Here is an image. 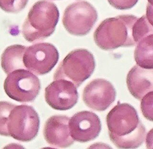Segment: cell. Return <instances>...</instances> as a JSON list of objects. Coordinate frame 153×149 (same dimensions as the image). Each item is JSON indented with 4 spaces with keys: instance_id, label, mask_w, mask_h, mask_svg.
Returning <instances> with one entry per match:
<instances>
[{
    "instance_id": "obj_17",
    "label": "cell",
    "mask_w": 153,
    "mask_h": 149,
    "mask_svg": "<svg viewBox=\"0 0 153 149\" xmlns=\"http://www.w3.org/2000/svg\"><path fill=\"white\" fill-rule=\"evenodd\" d=\"M16 105L7 102H0V135L9 136L7 124L12 110Z\"/></svg>"
},
{
    "instance_id": "obj_8",
    "label": "cell",
    "mask_w": 153,
    "mask_h": 149,
    "mask_svg": "<svg viewBox=\"0 0 153 149\" xmlns=\"http://www.w3.org/2000/svg\"><path fill=\"white\" fill-rule=\"evenodd\" d=\"M59 59V52L53 44L37 43L26 48L23 63L28 70L37 75H43L51 71Z\"/></svg>"
},
{
    "instance_id": "obj_19",
    "label": "cell",
    "mask_w": 153,
    "mask_h": 149,
    "mask_svg": "<svg viewBox=\"0 0 153 149\" xmlns=\"http://www.w3.org/2000/svg\"><path fill=\"white\" fill-rule=\"evenodd\" d=\"M153 91L147 93L141 99V109L143 116L153 121Z\"/></svg>"
},
{
    "instance_id": "obj_6",
    "label": "cell",
    "mask_w": 153,
    "mask_h": 149,
    "mask_svg": "<svg viewBox=\"0 0 153 149\" xmlns=\"http://www.w3.org/2000/svg\"><path fill=\"white\" fill-rule=\"evenodd\" d=\"M5 92L20 102H33L39 93L40 82L36 75L26 69L16 70L8 74L4 82Z\"/></svg>"
},
{
    "instance_id": "obj_10",
    "label": "cell",
    "mask_w": 153,
    "mask_h": 149,
    "mask_svg": "<svg viewBox=\"0 0 153 149\" xmlns=\"http://www.w3.org/2000/svg\"><path fill=\"white\" fill-rule=\"evenodd\" d=\"M116 93L111 83L104 79L92 80L83 92V102L88 107L98 111H104L114 102Z\"/></svg>"
},
{
    "instance_id": "obj_1",
    "label": "cell",
    "mask_w": 153,
    "mask_h": 149,
    "mask_svg": "<svg viewBox=\"0 0 153 149\" xmlns=\"http://www.w3.org/2000/svg\"><path fill=\"white\" fill-rule=\"evenodd\" d=\"M106 123L110 140L117 148L134 149L145 141L146 128L130 104L118 103L107 115Z\"/></svg>"
},
{
    "instance_id": "obj_9",
    "label": "cell",
    "mask_w": 153,
    "mask_h": 149,
    "mask_svg": "<svg viewBox=\"0 0 153 149\" xmlns=\"http://www.w3.org/2000/svg\"><path fill=\"white\" fill-rule=\"evenodd\" d=\"M45 98L47 103L53 109L67 110L76 104L79 94L73 83L60 79L53 81L45 88Z\"/></svg>"
},
{
    "instance_id": "obj_20",
    "label": "cell",
    "mask_w": 153,
    "mask_h": 149,
    "mask_svg": "<svg viewBox=\"0 0 153 149\" xmlns=\"http://www.w3.org/2000/svg\"><path fill=\"white\" fill-rule=\"evenodd\" d=\"M108 1L115 8L127 10L133 8L138 0H108Z\"/></svg>"
},
{
    "instance_id": "obj_16",
    "label": "cell",
    "mask_w": 153,
    "mask_h": 149,
    "mask_svg": "<svg viewBox=\"0 0 153 149\" xmlns=\"http://www.w3.org/2000/svg\"><path fill=\"white\" fill-rule=\"evenodd\" d=\"M152 23L146 15L138 18L133 27V37L136 44L146 36L153 34Z\"/></svg>"
},
{
    "instance_id": "obj_14",
    "label": "cell",
    "mask_w": 153,
    "mask_h": 149,
    "mask_svg": "<svg viewBox=\"0 0 153 149\" xmlns=\"http://www.w3.org/2000/svg\"><path fill=\"white\" fill-rule=\"evenodd\" d=\"M26 47L14 44L7 47L1 56V66L6 74L20 69H26L23 63V56Z\"/></svg>"
},
{
    "instance_id": "obj_12",
    "label": "cell",
    "mask_w": 153,
    "mask_h": 149,
    "mask_svg": "<svg viewBox=\"0 0 153 149\" xmlns=\"http://www.w3.org/2000/svg\"><path fill=\"white\" fill-rule=\"evenodd\" d=\"M69 118L65 115H54L45 124L43 133L45 141L57 148H67L73 145L69 128Z\"/></svg>"
},
{
    "instance_id": "obj_15",
    "label": "cell",
    "mask_w": 153,
    "mask_h": 149,
    "mask_svg": "<svg viewBox=\"0 0 153 149\" xmlns=\"http://www.w3.org/2000/svg\"><path fill=\"white\" fill-rule=\"evenodd\" d=\"M153 34L148 35L136 44L134 59L138 66L146 69L153 68Z\"/></svg>"
},
{
    "instance_id": "obj_13",
    "label": "cell",
    "mask_w": 153,
    "mask_h": 149,
    "mask_svg": "<svg viewBox=\"0 0 153 149\" xmlns=\"http://www.w3.org/2000/svg\"><path fill=\"white\" fill-rule=\"evenodd\" d=\"M126 82L133 97L141 100L146 94L153 91V68H143L136 64L127 74Z\"/></svg>"
},
{
    "instance_id": "obj_7",
    "label": "cell",
    "mask_w": 153,
    "mask_h": 149,
    "mask_svg": "<svg viewBox=\"0 0 153 149\" xmlns=\"http://www.w3.org/2000/svg\"><path fill=\"white\" fill-rule=\"evenodd\" d=\"M98 19V13L92 5L84 1H76L66 8L62 23L71 35L83 36L92 29Z\"/></svg>"
},
{
    "instance_id": "obj_3",
    "label": "cell",
    "mask_w": 153,
    "mask_h": 149,
    "mask_svg": "<svg viewBox=\"0 0 153 149\" xmlns=\"http://www.w3.org/2000/svg\"><path fill=\"white\" fill-rule=\"evenodd\" d=\"M59 18V12L54 3L47 0L37 1L23 24V36L30 43L45 39L54 32Z\"/></svg>"
},
{
    "instance_id": "obj_4",
    "label": "cell",
    "mask_w": 153,
    "mask_h": 149,
    "mask_svg": "<svg viewBox=\"0 0 153 149\" xmlns=\"http://www.w3.org/2000/svg\"><path fill=\"white\" fill-rule=\"evenodd\" d=\"M95 68L93 55L85 49H78L68 53L55 72L54 80L64 79L76 87L90 78Z\"/></svg>"
},
{
    "instance_id": "obj_11",
    "label": "cell",
    "mask_w": 153,
    "mask_h": 149,
    "mask_svg": "<svg viewBox=\"0 0 153 149\" xmlns=\"http://www.w3.org/2000/svg\"><path fill=\"white\" fill-rule=\"evenodd\" d=\"M69 128L74 141L87 142L99 136L102 124L97 115L86 110L77 112L69 119Z\"/></svg>"
},
{
    "instance_id": "obj_5",
    "label": "cell",
    "mask_w": 153,
    "mask_h": 149,
    "mask_svg": "<svg viewBox=\"0 0 153 149\" xmlns=\"http://www.w3.org/2000/svg\"><path fill=\"white\" fill-rule=\"evenodd\" d=\"M39 126V117L32 107L16 105L10 114L7 128L9 136L17 141L28 142L37 136Z\"/></svg>"
},
{
    "instance_id": "obj_18",
    "label": "cell",
    "mask_w": 153,
    "mask_h": 149,
    "mask_svg": "<svg viewBox=\"0 0 153 149\" xmlns=\"http://www.w3.org/2000/svg\"><path fill=\"white\" fill-rule=\"evenodd\" d=\"M29 0H0V8L9 13H18L24 9Z\"/></svg>"
},
{
    "instance_id": "obj_2",
    "label": "cell",
    "mask_w": 153,
    "mask_h": 149,
    "mask_svg": "<svg viewBox=\"0 0 153 149\" xmlns=\"http://www.w3.org/2000/svg\"><path fill=\"white\" fill-rule=\"evenodd\" d=\"M137 19L133 15H121L105 19L95 31L93 37L96 44L104 50L136 45L133 27Z\"/></svg>"
}]
</instances>
